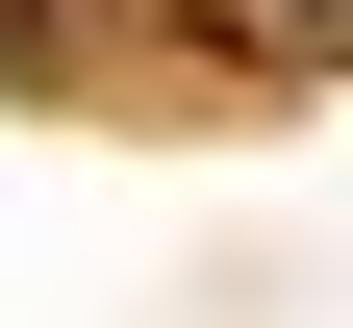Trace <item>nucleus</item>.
<instances>
[{
	"instance_id": "1",
	"label": "nucleus",
	"mask_w": 353,
	"mask_h": 328,
	"mask_svg": "<svg viewBox=\"0 0 353 328\" xmlns=\"http://www.w3.org/2000/svg\"><path fill=\"white\" fill-rule=\"evenodd\" d=\"M303 26H353V0H303Z\"/></svg>"
}]
</instances>
